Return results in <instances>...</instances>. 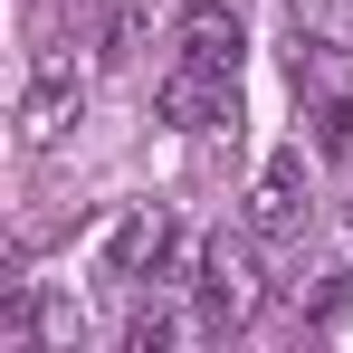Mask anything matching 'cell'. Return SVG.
<instances>
[{"label":"cell","mask_w":353,"mask_h":353,"mask_svg":"<svg viewBox=\"0 0 353 353\" xmlns=\"http://www.w3.org/2000/svg\"><path fill=\"white\" fill-rule=\"evenodd\" d=\"M258 305H268V277H258V248L220 230L210 248H201V325H210V334H230V325H248Z\"/></svg>","instance_id":"6da1fadb"},{"label":"cell","mask_w":353,"mask_h":353,"mask_svg":"<svg viewBox=\"0 0 353 353\" xmlns=\"http://www.w3.org/2000/svg\"><path fill=\"white\" fill-rule=\"evenodd\" d=\"M77 115H86V77H77V58H67V48H39L29 86H19V143L48 153V143H67Z\"/></svg>","instance_id":"7a4b0ae2"},{"label":"cell","mask_w":353,"mask_h":353,"mask_svg":"<svg viewBox=\"0 0 353 353\" xmlns=\"http://www.w3.org/2000/svg\"><path fill=\"white\" fill-rule=\"evenodd\" d=\"M163 124H239V77L181 58L172 77H163Z\"/></svg>","instance_id":"3957f363"},{"label":"cell","mask_w":353,"mask_h":353,"mask_svg":"<svg viewBox=\"0 0 353 353\" xmlns=\"http://www.w3.org/2000/svg\"><path fill=\"white\" fill-rule=\"evenodd\" d=\"M172 48H181L191 67H220V77H239V58H248V29H239V10L201 0V10H181V19H172Z\"/></svg>","instance_id":"277c9868"},{"label":"cell","mask_w":353,"mask_h":353,"mask_svg":"<svg viewBox=\"0 0 353 353\" xmlns=\"http://www.w3.org/2000/svg\"><path fill=\"white\" fill-rule=\"evenodd\" d=\"M248 230H258V239H296V230H305V153H277V163L258 172Z\"/></svg>","instance_id":"5b68a950"},{"label":"cell","mask_w":353,"mask_h":353,"mask_svg":"<svg viewBox=\"0 0 353 353\" xmlns=\"http://www.w3.org/2000/svg\"><path fill=\"white\" fill-rule=\"evenodd\" d=\"M172 258V220L163 210H134L115 239H105V277H143V268H163Z\"/></svg>","instance_id":"8992f818"},{"label":"cell","mask_w":353,"mask_h":353,"mask_svg":"<svg viewBox=\"0 0 353 353\" xmlns=\"http://www.w3.org/2000/svg\"><path fill=\"white\" fill-rule=\"evenodd\" d=\"M287 77H296V96H344V48L315 39V29H296L287 39Z\"/></svg>","instance_id":"52a82bcc"},{"label":"cell","mask_w":353,"mask_h":353,"mask_svg":"<svg viewBox=\"0 0 353 353\" xmlns=\"http://www.w3.org/2000/svg\"><path fill=\"white\" fill-rule=\"evenodd\" d=\"M143 48H153V19H143L134 0H115V10L96 19V58H105V67H134Z\"/></svg>","instance_id":"ba28073f"},{"label":"cell","mask_w":353,"mask_h":353,"mask_svg":"<svg viewBox=\"0 0 353 353\" xmlns=\"http://www.w3.org/2000/svg\"><path fill=\"white\" fill-rule=\"evenodd\" d=\"M315 153H353V96H315Z\"/></svg>","instance_id":"9c48e42d"},{"label":"cell","mask_w":353,"mask_h":353,"mask_svg":"<svg viewBox=\"0 0 353 353\" xmlns=\"http://www.w3.org/2000/svg\"><path fill=\"white\" fill-rule=\"evenodd\" d=\"M172 315H163V305H143V315H134V325H124V353H172Z\"/></svg>","instance_id":"30bf717a"}]
</instances>
